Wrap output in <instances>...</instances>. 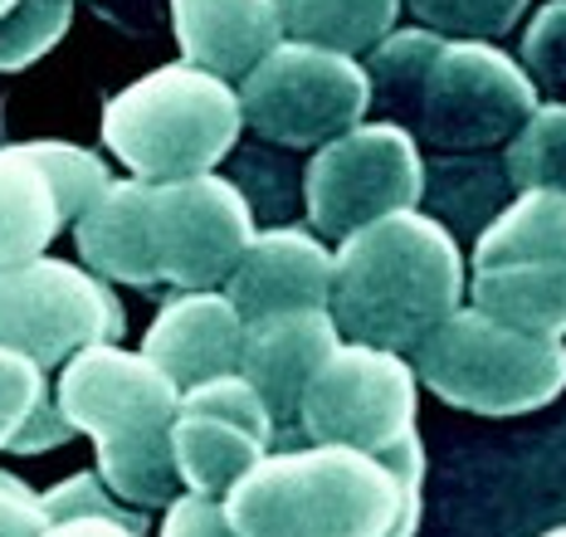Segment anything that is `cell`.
Returning <instances> with one entry per match:
<instances>
[{
  "mask_svg": "<svg viewBox=\"0 0 566 537\" xmlns=\"http://www.w3.org/2000/svg\"><path fill=\"white\" fill-rule=\"evenodd\" d=\"M420 440L386 454L308 445L264 454L226 494L234 537H416L420 523Z\"/></svg>",
  "mask_w": 566,
  "mask_h": 537,
  "instance_id": "1",
  "label": "cell"
},
{
  "mask_svg": "<svg viewBox=\"0 0 566 537\" xmlns=\"http://www.w3.org/2000/svg\"><path fill=\"white\" fill-rule=\"evenodd\" d=\"M371 103L434 151H479L513 143L537 113L523 64L483 40H444L434 30H391L367 64Z\"/></svg>",
  "mask_w": 566,
  "mask_h": 537,
  "instance_id": "2",
  "label": "cell"
},
{
  "mask_svg": "<svg viewBox=\"0 0 566 537\" xmlns=\"http://www.w3.org/2000/svg\"><path fill=\"white\" fill-rule=\"evenodd\" d=\"M464 298V260L454 235L420 210L352 230L333 254V313L352 343L416 352Z\"/></svg>",
  "mask_w": 566,
  "mask_h": 537,
  "instance_id": "3",
  "label": "cell"
},
{
  "mask_svg": "<svg viewBox=\"0 0 566 537\" xmlns=\"http://www.w3.org/2000/svg\"><path fill=\"white\" fill-rule=\"evenodd\" d=\"M181 387L151 357L117 343H93L59 371L54 406L98 445V478L123 504L167 508L181 494L171 460V420Z\"/></svg>",
  "mask_w": 566,
  "mask_h": 537,
  "instance_id": "4",
  "label": "cell"
},
{
  "mask_svg": "<svg viewBox=\"0 0 566 537\" xmlns=\"http://www.w3.org/2000/svg\"><path fill=\"white\" fill-rule=\"evenodd\" d=\"M240 93L196 64H161L103 108V143L142 181L216 171L240 143Z\"/></svg>",
  "mask_w": 566,
  "mask_h": 537,
  "instance_id": "5",
  "label": "cell"
},
{
  "mask_svg": "<svg viewBox=\"0 0 566 537\" xmlns=\"http://www.w3.org/2000/svg\"><path fill=\"white\" fill-rule=\"evenodd\" d=\"M416 381L459 411L523 415L562 396L566 347L562 337L503 328L479 308H454L416 347Z\"/></svg>",
  "mask_w": 566,
  "mask_h": 537,
  "instance_id": "6",
  "label": "cell"
},
{
  "mask_svg": "<svg viewBox=\"0 0 566 537\" xmlns=\"http://www.w3.org/2000/svg\"><path fill=\"white\" fill-rule=\"evenodd\" d=\"M469 294L483 318L517 333H566V196L523 191L474 244Z\"/></svg>",
  "mask_w": 566,
  "mask_h": 537,
  "instance_id": "7",
  "label": "cell"
},
{
  "mask_svg": "<svg viewBox=\"0 0 566 537\" xmlns=\"http://www.w3.org/2000/svg\"><path fill=\"white\" fill-rule=\"evenodd\" d=\"M371 108L367 69L352 54L279 40L240 78V113L264 143L323 147L357 127Z\"/></svg>",
  "mask_w": 566,
  "mask_h": 537,
  "instance_id": "8",
  "label": "cell"
},
{
  "mask_svg": "<svg viewBox=\"0 0 566 537\" xmlns=\"http://www.w3.org/2000/svg\"><path fill=\"white\" fill-rule=\"evenodd\" d=\"M424 191V167L416 137L396 123H357L323 143L303 177L313 230L327 240H347L371 220L416 210Z\"/></svg>",
  "mask_w": 566,
  "mask_h": 537,
  "instance_id": "9",
  "label": "cell"
},
{
  "mask_svg": "<svg viewBox=\"0 0 566 537\" xmlns=\"http://www.w3.org/2000/svg\"><path fill=\"white\" fill-rule=\"evenodd\" d=\"M123 328V303L108 278L88 268L50 254L0 268V343L40 361L44 371L64 367L93 343H117Z\"/></svg>",
  "mask_w": 566,
  "mask_h": 537,
  "instance_id": "10",
  "label": "cell"
},
{
  "mask_svg": "<svg viewBox=\"0 0 566 537\" xmlns=\"http://www.w3.org/2000/svg\"><path fill=\"white\" fill-rule=\"evenodd\" d=\"M298 430L313 445L386 454L416 435V367L386 347L337 343L298 401Z\"/></svg>",
  "mask_w": 566,
  "mask_h": 537,
  "instance_id": "11",
  "label": "cell"
},
{
  "mask_svg": "<svg viewBox=\"0 0 566 537\" xmlns=\"http://www.w3.org/2000/svg\"><path fill=\"white\" fill-rule=\"evenodd\" d=\"M254 240L244 191L216 171L151 181V254L157 278L176 288H216Z\"/></svg>",
  "mask_w": 566,
  "mask_h": 537,
  "instance_id": "12",
  "label": "cell"
},
{
  "mask_svg": "<svg viewBox=\"0 0 566 537\" xmlns=\"http://www.w3.org/2000/svg\"><path fill=\"white\" fill-rule=\"evenodd\" d=\"M269 445H274V420L240 371L200 381L176 401L171 460L191 494L226 498L264 460Z\"/></svg>",
  "mask_w": 566,
  "mask_h": 537,
  "instance_id": "13",
  "label": "cell"
},
{
  "mask_svg": "<svg viewBox=\"0 0 566 537\" xmlns=\"http://www.w3.org/2000/svg\"><path fill=\"white\" fill-rule=\"evenodd\" d=\"M226 298L244 323L274 318V313L327 308V298H333V254L313 230H254V240L244 244L240 264L226 278Z\"/></svg>",
  "mask_w": 566,
  "mask_h": 537,
  "instance_id": "14",
  "label": "cell"
},
{
  "mask_svg": "<svg viewBox=\"0 0 566 537\" xmlns=\"http://www.w3.org/2000/svg\"><path fill=\"white\" fill-rule=\"evenodd\" d=\"M342 343L337 323L327 308L308 313H274V318L244 323V347H240V377L254 387L264 401L274 430L298 425V401L308 391L313 371L333 357Z\"/></svg>",
  "mask_w": 566,
  "mask_h": 537,
  "instance_id": "15",
  "label": "cell"
},
{
  "mask_svg": "<svg viewBox=\"0 0 566 537\" xmlns=\"http://www.w3.org/2000/svg\"><path fill=\"white\" fill-rule=\"evenodd\" d=\"M240 347L244 318L216 288H181L171 303H161V313L142 337V357L157 361L181 391L216 377H234L240 371Z\"/></svg>",
  "mask_w": 566,
  "mask_h": 537,
  "instance_id": "16",
  "label": "cell"
},
{
  "mask_svg": "<svg viewBox=\"0 0 566 537\" xmlns=\"http://www.w3.org/2000/svg\"><path fill=\"white\" fill-rule=\"evenodd\" d=\"M171 25L181 60L226 84L244 78L283 40L274 0H171Z\"/></svg>",
  "mask_w": 566,
  "mask_h": 537,
  "instance_id": "17",
  "label": "cell"
},
{
  "mask_svg": "<svg viewBox=\"0 0 566 537\" xmlns=\"http://www.w3.org/2000/svg\"><path fill=\"white\" fill-rule=\"evenodd\" d=\"M74 240L88 274L117 278V284L133 288L161 284L157 254H151V181H108L98 201L74 220Z\"/></svg>",
  "mask_w": 566,
  "mask_h": 537,
  "instance_id": "18",
  "label": "cell"
},
{
  "mask_svg": "<svg viewBox=\"0 0 566 537\" xmlns=\"http://www.w3.org/2000/svg\"><path fill=\"white\" fill-rule=\"evenodd\" d=\"M59 230L64 215H59L54 181L30 143L0 147V268L40 260Z\"/></svg>",
  "mask_w": 566,
  "mask_h": 537,
  "instance_id": "19",
  "label": "cell"
},
{
  "mask_svg": "<svg viewBox=\"0 0 566 537\" xmlns=\"http://www.w3.org/2000/svg\"><path fill=\"white\" fill-rule=\"evenodd\" d=\"M283 40L333 54H371L400 20V0H274Z\"/></svg>",
  "mask_w": 566,
  "mask_h": 537,
  "instance_id": "20",
  "label": "cell"
},
{
  "mask_svg": "<svg viewBox=\"0 0 566 537\" xmlns=\"http://www.w3.org/2000/svg\"><path fill=\"white\" fill-rule=\"evenodd\" d=\"M509 177L523 191L566 196V103H547L513 133L509 143Z\"/></svg>",
  "mask_w": 566,
  "mask_h": 537,
  "instance_id": "21",
  "label": "cell"
},
{
  "mask_svg": "<svg viewBox=\"0 0 566 537\" xmlns=\"http://www.w3.org/2000/svg\"><path fill=\"white\" fill-rule=\"evenodd\" d=\"M74 0H20L10 15H0V74H20L54 50L69 34Z\"/></svg>",
  "mask_w": 566,
  "mask_h": 537,
  "instance_id": "22",
  "label": "cell"
},
{
  "mask_svg": "<svg viewBox=\"0 0 566 537\" xmlns=\"http://www.w3.org/2000/svg\"><path fill=\"white\" fill-rule=\"evenodd\" d=\"M400 6H410L420 30H434V34H444V40L493 44L523 20L527 0H400Z\"/></svg>",
  "mask_w": 566,
  "mask_h": 537,
  "instance_id": "23",
  "label": "cell"
},
{
  "mask_svg": "<svg viewBox=\"0 0 566 537\" xmlns=\"http://www.w3.org/2000/svg\"><path fill=\"white\" fill-rule=\"evenodd\" d=\"M30 151L40 157V167L50 171L54 181V196H59V215H64V225H74L84 210L103 196V186H108V167H103V157H93L88 147H74V143H30Z\"/></svg>",
  "mask_w": 566,
  "mask_h": 537,
  "instance_id": "24",
  "label": "cell"
},
{
  "mask_svg": "<svg viewBox=\"0 0 566 537\" xmlns=\"http://www.w3.org/2000/svg\"><path fill=\"white\" fill-rule=\"evenodd\" d=\"M44 401H50L44 367L0 343V450H10V440L25 430V420L40 411Z\"/></svg>",
  "mask_w": 566,
  "mask_h": 537,
  "instance_id": "25",
  "label": "cell"
},
{
  "mask_svg": "<svg viewBox=\"0 0 566 537\" xmlns=\"http://www.w3.org/2000/svg\"><path fill=\"white\" fill-rule=\"evenodd\" d=\"M523 64L533 74V88H547L557 103H566V0L537 10L523 34Z\"/></svg>",
  "mask_w": 566,
  "mask_h": 537,
  "instance_id": "26",
  "label": "cell"
},
{
  "mask_svg": "<svg viewBox=\"0 0 566 537\" xmlns=\"http://www.w3.org/2000/svg\"><path fill=\"white\" fill-rule=\"evenodd\" d=\"M40 508H44V518H74V513H108V518H123V523H137V528H147V518L133 508H123V498L113 494L103 478H93V474H74V478H64V484H54L50 494H40Z\"/></svg>",
  "mask_w": 566,
  "mask_h": 537,
  "instance_id": "27",
  "label": "cell"
},
{
  "mask_svg": "<svg viewBox=\"0 0 566 537\" xmlns=\"http://www.w3.org/2000/svg\"><path fill=\"white\" fill-rule=\"evenodd\" d=\"M161 537H234L230 518H226V498L210 494H176L167 504V523H161Z\"/></svg>",
  "mask_w": 566,
  "mask_h": 537,
  "instance_id": "28",
  "label": "cell"
},
{
  "mask_svg": "<svg viewBox=\"0 0 566 537\" xmlns=\"http://www.w3.org/2000/svg\"><path fill=\"white\" fill-rule=\"evenodd\" d=\"M44 508L30 484L15 474H0V537H40L44 533Z\"/></svg>",
  "mask_w": 566,
  "mask_h": 537,
  "instance_id": "29",
  "label": "cell"
},
{
  "mask_svg": "<svg viewBox=\"0 0 566 537\" xmlns=\"http://www.w3.org/2000/svg\"><path fill=\"white\" fill-rule=\"evenodd\" d=\"M64 440H74V425L64 420V411L54 406V396L40 406L30 420H25V430H20L15 440H10V454H40V450H54V445H64Z\"/></svg>",
  "mask_w": 566,
  "mask_h": 537,
  "instance_id": "30",
  "label": "cell"
},
{
  "mask_svg": "<svg viewBox=\"0 0 566 537\" xmlns=\"http://www.w3.org/2000/svg\"><path fill=\"white\" fill-rule=\"evenodd\" d=\"M147 528L123 518H108V513H74V518H54L44 523L40 537H142Z\"/></svg>",
  "mask_w": 566,
  "mask_h": 537,
  "instance_id": "31",
  "label": "cell"
},
{
  "mask_svg": "<svg viewBox=\"0 0 566 537\" xmlns=\"http://www.w3.org/2000/svg\"><path fill=\"white\" fill-rule=\"evenodd\" d=\"M20 6V0H0V15H10V10H15Z\"/></svg>",
  "mask_w": 566,
  "mask_h": 537,
  "instance_id": "32",
  "label": "cell"
},
{
  "mask_svg": "<svg viewBox=\"0 0 566 537\" xmlns=\"http://www.w3.org/2000/svg\"><path fill=\"white\" fill-rule=\"evenodd\" d=\"M547 537H566V528H552V533H547Z\"/></svg>",
  "mask_w": 566,
  "mask_h": 537,
  "instance_id": "33",
  "label": "cell"
}]
</instances>
